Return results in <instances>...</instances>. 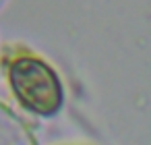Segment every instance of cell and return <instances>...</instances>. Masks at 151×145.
Listing matches in <instances>:
<instances>
[{"label":"cell","instance_id":"cell-1","mask_svg":"<svg viewBox=\"0 0 151 145\" xmlns=\"http://www.w3.org/2000/svg\"><path fill=\"white\" fill-rule=\"evenodd\" d=\"M11 81L17 97L29 110H35L40 114H52L58 110L62 102L60 85L44 62L33 58L15 62L11 69Z\"/></svg>","mask_w":151,"mask_h":145}]
</instances>
